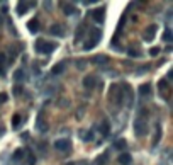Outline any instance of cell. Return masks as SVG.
Segmentation results:
<instances>
[{
	"instance_id": "e0dca14e",
	"label": "cell",
	"mask_w": 173,
	"mask_h": 165,
	"mask_svg": "<svg viewBox=\"0 0 173 165\" xmlns=\"http://www.w3.org/2000/svg\"><path fill=\"white\" fill-rule=\"evenodd\" d=\"M83 33H85V26H80L77 29V33H75V41H77V43L83 39Z\"/></svg>"
},
{
	"instance_id": "30bf717a",
	"label": "cell",
	"mask_w": 173,
	"mask_h": 165,
	"mask_svg": "<svg viewBox=\"0 0 173 165\" xmlns=\"http://www.w3.org/2000/svg\"><path fill=\"white\" fill-rule=\"evenodd\" d=\"M100 133H102V136L111 135V123H109V119H103L102 121V124H100Z\"/></svg>"
},
{
	"instance_id": "3957f363",
	"label": "cell",
	"mask_w": 173,
	"mask_h": 165,
	"mask_svg": "<svg viewBox=\"0 0 173 165\" xmlns=\"http://www.w3.org/2000/svg\"><path fill=\"white\" fill-rule=\"evenodd\" d=\"M55 148L56 150H59V151H70L71 150V143H70V139H65V138H61V139H56L55 141Z\"/></svg>"
},
{
	"instance_id": "d6986e66",
	"label": "cell",
	"mask_w": 173,
	"mask_h": 165,
	"mask_svg": "<svg viewBox=\"0 0 173 165\" xmlns=\"http://www.w3.org/2000/svg\"><path fill=\"white\" fill-rule=\"evenodd\" d=\"M22 157H24V150H22V148H19V150L14 151V155H12V160H14V162H19Z\"/></svg>"
},
{
	"instance_id": "8fae6325",
	"label": "cell",
	"mask_w": 173,
	"mask_h": 165,
	"mask_svg": "<svg viewBox=\"0 0 173 165\" xmlns=\"http://www.w3.org/2000/svg\"><path fill=\"white\" fill-rule=\"evenodd\" d=\"M103 14H105V9H103V7L93 10V14H92L93 21H95V22H103Z\"/></svg>"
},
{
	"instance_id": "7c38bea8",
	"label": "cell",
	"mask_w": 173,
	"mask_h": 165,
	"mask_svg": "<svg viewBox=\"0 0 173 165\" xmlns=\"http://www.w3.org/2000/svg\"><path fill=\"white\" fill-rule=\"evenodd\" d=\"M117 162L121 165H129L131 162H133V157H131L129 153H121L119 155V158H117Z\"/></svg>"
},
{
	"instance_id": "7a4b0ae2",
	"label": "cell",
	"mask_w": 173,
	"mask_h": 165,
	"mask_svg": "<svg viewBox=\"0 0 173 165\" xmlns=\"http://www.w3.org/2000/svg\"><path fill=\"white\" fill-rule=\"evenodd\" d=\"M100 36H102V31L97 29V27H93V29L90 31V39L83 44V49H85V51H88V49H92L93 46H97V44H99V41H100Z\"/></svg>"
},
{
	"instance_id": "d4e9b609",
	"label": "cell",
	"mask_w": 173,
	"mask_h": 165,
	"mask_svg": "<svg viewBox=\"0 0 173 165\" xmlns=\"http://www.w3.org/2000/svg\"><path fill=\"white\" fill-rule=\"evenodd\" d=\"M160 138H161V128H160V124H156V135H155V139H153V145L158 143Z\"/></svg>"
},
{
	"instance_id": "9c48e42d",
	"label": "cell",
	"mask_w": 173,
	"mask_h": 165,
	"mask_svg": "<svg viewBox=\"0 0 173 165\" xmlns=\"http://www.w3.org/2000/svg\"><path fill=\"white\" fill-rule=\"evenodd\" d=\"M36 128H37V131H41V133H46L48 131V123L43 119V116H39L37 117V121H36Z\"/></svg>"
},
{
	"instance_id": "836d02e7",
	"label": "cell",
	"mask_w": 173,
	"mask_h": 165,
	"mask_svg": "<svg viewBox=\"0 0 173 165\" xmlns=\"http://www.w3.org/2000/svg\"><path fill=\"white\" fill-rule=\"evenodd\" d=\"M0 75H2V77L5 75V68H4V66H0Z\"/></svg>"
},
{
	"instance_id": "1f68e13d",
	"label": "cell",
	"mask_w": 173,
	"mask_h": 165,
	"mask_svg": "<svg viewBox=\"0 0 173 165\" xmlns=\"http://www.w3.org/2000/svg\"><path fill=\"white\" fill-rule=\"evenodd\" d=\"M4 65H5V55L0 53V66H4Z\"/></svg>"
},
{
	"instance_id": "2e32d148",
	"label": "cell",
	"mask_w": 173,
	"mask_h": 165,
	"mask_svg": "<svg viewBox=\"0 0 173 165\" xmlns=\"http://www.w3.org/2000/svg\"><path fill=\"white\" fill-rule=\"evenodd\" d=\"M63 72H65V63H58V65L53 66V70H51L53 75H59V73H63Z\"/></svg>"
},
{
	"instance_id": "d6a6232c",
	"label": "cell",
	"mask_w": 173,
	"mask_h": 165,
	"mask_svg": "<svg viewBox=\"0 0 173 165\" xmlns=\"http://www.w3.org/2000/svg\"><path fill=\"white\" fill-rule=\"evenodd\" d=\"M21 90H22V88L19 87V85H15V87H14V94H15V96H19V94H21Z\"/></svg>"
},
{
	"instance_id": "e575fe53",
	"label": "cell",
	"mask_w": 173,
	"mask_h": 165,
	"mask_svg": "<svg viewBox=\"0 0 173 165\" xmlns=\"http://www.w3.org/2000/svg\"><path fill=\"white\" fill-rule=\"evenodd\" d=\"M80 165H90V163H87V162H81V163Z\"/></svg>"
},
{
	"instance_id": "d590c367",
	"label": "cell",
	"mask_w": 173,
	"mask_h": 165,
	"mask_svg": "<svg viewBox=\"0 0 173 165\" xmlns=\"http://www.w3.org/2000/svg\"><path fill=\"white\" fill-rule=\"evenodd\" d=\"M2 135H4V129H2V128H0V136H2Z\"/></svg>"
},
{
	"instance_id": "ac0fdd59",
	"label": "cell",
	"mask_w": 173,
	"mask_h": 165,
	"mask_svg": "<svg viewBox=\"0 0 173 165\" xmlns=\"http://www.w3.org/2000/svg\"><path fill=\"white\" fill-rule=\"evenodd\" d=\"M27 7H29L27 4H22V2H19V4H17V14H19V15H24V14L27 12Z\"/></svg>"
},
{
	"instance_id": "277c9868",
	"label": "cell",
	"mask_w": 173,
	"mask_h": 165,
	"mask_svg": "<svg viewBox=\"0 0 173 165\" xmlns=\"http://www.w3.org/2000/svg\"><path fill=\"white\" fill-rule=\"evenodd\" d=\"M134 131H136V136H143V135H146V131H148L146 123H143L141 119H136V121H134Z\"/></svg>"
},
{
	"instance_id": "7402d4cb",
	"label": "cell",
	"mask_w": 173,
	"mask_h": 165,
	"mask_svg": "<svg viewBox=\"0 0 173 165\" xmlns=\"http://www.w3.org/2000/svg\"><path fill=\"white\" fill-rule=\"evenodd\" d=\"M149 87H151L149 84L141 85V87H139V94H141V96H148V94H149Z\"/></svg>"
},
{
	"instance_id": "ffe728a7",
	"label": "cell",
	"mask_w": 173,
	"mask_h": 165,
	"mask_svg": "<svg viewBox=\"0 0 173 165\" xmlns=\"http://www.w3.org/2000/svg\"><path fill=\"white\" fill-rule=\"evenodd\" d=\"M80 136L83 138V141H93V133H92V131H88V133L80 131Z\"/></svg>"
},
{
	"instance_id": "4316f807",
	"label": "cell",
	"mask_w": 173,
	"mask_h": 165,
	"mask_svg": "<svg viewBox=\"0 0 173 165\" xmlns=\"http://www.w3.org/2000/svg\"><path fill=\"white\" fill-rule=\"evenodd\" d=\"M105 162H107V153H105V155H100L99 160H97V165H103Z\"/></svg>"
},
{
	"instance_id": "83f0119b",
	"label": "cell",
	"mask_w": 173,
	"mask_h": 165,
	"mask_svg": "<svg viewBox=\"0 0 173 165\" xmlns=\"http://www.w3.org/2000/svg\"><path fill=\"white\" fill-rule=\"evenodd\" d=\"M127 55H129V56H134V58H137V56H141V53H139V51H136V49H133V48H131V49L127 51Z\"/></svg>"
},
{
	"instance_id": "4fadbf2b",
	"label": "cell",
	"mask_w": 173,
	"mask_h": 165,
	"mask_svg": "<svg viewBox=\"0 0 173 165\" xmlns=\"http://www.w3.org/2000/svg\"><path fill=\"white\" fill-rule=\"evenodd\" d=\"M114 92H115V100L114 102L117 104V106H122V100H124V90H121V88L117 90V87L114 85Z\"/></svg>"
},
{
	"instance_id": "5bb4252c",
	"label": "cell",
	"mask_w": 173,
	"mask_h": 165,
	"mask_svg": "<svg viewBox=\"0 0 173 165\" xmlns=\"http://www.w3.org/2000/svg\"><path fill=\"white\" fill-rule=\"evenodd\" d=\"M107 61H109V58L105 55H97L92 58V63H95V65H102V63H107Z\"/></svg>"
},
{
	"instance_id": "4dcf8cb0",
	"label": "cell",
	"mask_w": 173,
	"mask_h": 165,
	"mask_svg": "<svg viewBox=\"0 0 173 165\" xmlns=\"http://www.w3.org/2000/svg\"><path fill=\"white\" fill-rule=\"evenodd\" d=\"M34 163H36V158H34V155L29 151V165H34Z\"/></svg>"
},
{
	"instance_id": "9a60e30c",
	"label": "cell",
	"mask_w": 173,
	"mask_h": 165,
	"mask_svg": "<svg viewBox=\"0 0 173 165\" xmlns=\"http://www.w3.org/2000/svg\"><path fill=\"white\" fill-rule=\"evenodd\" d=\"M61 7H63V12H65L66 15H70V14L75 12V5L73 4H61Z\"/></svg>"
},
{
	"instance_id": "f546056e",
	"label": "cell",
	"mask_w": 173,
	"mask_h": 165,
	"mask_svg": "<svg viewBox=\"0 0 173 165\" xmlns=\"http://www.w3.org/2000/svg\"><path fill=\"white\" fill-rule=\"evenodd\" d=\"M7 99H9V96H7V94H0V104L7 102Z\"/></svg>"
},
{
	"instance_id": "484cf974",
	"label": "cell",
	"mask_w": 173,
	"mask_h": 165,
	"mask_svg": "<svg viewBox=\"0 0 173 165\" xmlns=\"http://www.w3.org/2000/svg\"><path fill=\"white\" fill-rule=\"evenodd\" d=\"M22 75H24V72H22V70H15V73H14V78H15V80H22Z\"/></svg>"
},
{
	"instance_id": "cb8c5ba5",
	"label": "cell",
	"mask_w": 173,
	"mask_h": 165,
	"mask_svg": "<svg viewBox=\"0 0 173 165\" xmlns=\"http://www.w3.org/2000/svg\"><path fill=\"white\" fill-rule=\"evenodd\" d=\"M115 148H117V150H124L126 147H127V145H126V139H117V141H115V145H114Z\"/></svg>"
},
{
	"instance_id": "603a6c76",
	"label": "cell",
	"mask_w": 173,
	"mask_h": 165,
	"mask_svg": "<svg viewBox=\"0 0 173 165\" xmlns=\"http://www.w3.org/2000/svg\"><path fill=\"white\" fill-rule=\"evenodd\" d=\"M171 34H173V33H171V29H166L165 33H163V39H165L166 43H170V41L173 39V36H171Z\"/></svg>"
},
{
	"instance_id": "6da1fadb",
	"label": "cell",
	"mask_w": 173,
	"mask_h": 165,
	"mask_svg": "<svg viewBox=\"0 0 173 165\" xmlns=\"http://www.w3.org/2000/svg\"><path fill=\"white\" fill-rule=\"evenodd\" d=\"M34 46H36V51L43 53V55H51V53L55 51V48H56L55 43H48V41H44V39H37Z\"/></svg>"
},
{
	"instance_id": "ba28073f",
	"label": "cell",
	"mask_w": 173,
	"mask_h": 165,
	"mask_svg": "<svg viewBox=\"0 0 173 165\" xmlns=\"http://www.w3.org/2000/svg\"><path fill=\"white\" fill-rule=\"evenodd\" d=\"M27 29H29L32 34H36L37 31L41 29V24H39V21H37V19H31V21L27 22Z\"/></svg>"
},
{
	"instance_id": "5b68a950",
	"label": "cell",
	"mask_w": 173,
	"mask_h": 165,
	"mask_svg": "<svg viewBox=\"0 0 173 165\" xmlns=\"http://www.w3.org/2000/svg\"><path fill=\"white\" fill-rule=\"evenodd\" d=\"M156 29H158V27H156L155 24H151V26H148V27H146V31H144V36H143V39H144V41H148V43H149V41H153V37H155V33H156Z\"/></svg>"
},
{
	"instance_id": "52a82bcc",
	"label": "cell",
	"mask_w": 173,
	"mask_h": 165,
	"mask_svg": "<svg viewBox=\"0 0 173 165\" xmlns=\"http://www.w3.org/2000/svg\"><path fill=\"white\" fill-rule=\"evenodd\" d=\"M49 34H51V36H58V37H61L63 34H65V29H63L61 24H53V26L49 27Z\"/></svg>"
},
{
	"instance_id": "44dd1931",
	"label": "cell",
	"mask_w": 173,
	"mask_h": 165,
	"mask_svg": "<svg viewBox=\"0 0 173 165\" xmlns=\"http://www.w3.org/2000/svg\"><path fill=\"white\" fill-rule=\"evenodd\" d=\"M21 121H22V117H21V114H14V117H12V126H14V128H19Z\"/></svg>"
},
{
	"instance_id": "8992f818",
	"label": "cell",
	"mask_w": 173,
	"mask_h": 165,
	"mask_svg": "<svg viewBox=\"0 0 173 165\" xmlns=\"http://www.w3.org/2000/svg\"><path fill=\"white\" fill-rule=\"evenodd\" d=\"M83 85H85V88H88V90L95 88V85H97V78H95V75H87V77L83 78Z\"/></svg>"
},
{
	"instance_id": "f1b7e54d",
	"label": "cell",
	"mask_w": 173,
	"mask_h": 165,
	"mask_svg": "<svg viewBox=\"0 0 173 165\" xmlns=\"http://www.w3.org/2000/svg\"><path fill=\"white\" fill-rule=\"evenodd\" d=\"M149 55L151 56H158L160 55V48H151L149 49Z\"/></svg>"
}]
</instances>
